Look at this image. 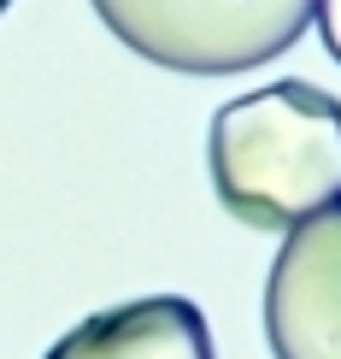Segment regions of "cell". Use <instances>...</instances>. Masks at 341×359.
<instances>
[{
  "instance_id": "5b68a950",
  "label": "cell",
  "mask_w": 341,
  "mask_h": 359,
  "mask_svg": "<svg viewBox=\"0 0 341 359\" xmlns=\"http://www.w3.org/2000/svg\"><path fill=\"white\" fill-rule=\"evenodd\" d=\"M312 24H318V36H323V48H330V59L341 65V0H318V6H312Z\"/></svg>"
},
{
  "instance_id": "8992f818",
  "label": "cell",
  "mask_w": 341,
  "mask_h": 359,
  "mask_svg": "<svg viewBox=\"0 0 341 359\" xmlns=\"http://www.w3.org/2000/svg\"><path fill=\"white\" fill-rule=\"evenodd\" d=\"M6 6H12V0H0V12H6Z\"/></svg>"
},
{
  "instance_id": "7a4b0ae2",
  "label": "cell",
  "mask_w": 341,
  "mask_h": 359,
  "mask_svg": "<svg viewBox=\"0 0 341 359\" xmlns=\"http://www.w3.org/2000/svg\"><path fill=\"white\" fill-rule=\"evenodd\" d=\"M136 59L183 77H235L288 53L318 0H88Z\"/></svg>"
},
{
  "instance_id": "3957f363",
  "label": "cell",
  "mask_w": 341,
  "mask_h": 359,
  "mask_svg": "<svg viewBox=\"0 0 341 359\" xmlns=\"http://www.w3.org/2000/svg\"><path fill=\"white\" fill-rule=\"evenodd\" d=\"M265 336L277 359H341V201L283 236L265 277Z\"/></svg>"
},
{
  "instance_id": "277c9868",
  "label": "cell",
  "mask_w": 341,
  "mask_h": 359,
  "mask_svg": "<svg viewBox=\"0 0 341 359\" xmlns=\"http://www.w3.org/2000/svg\"><path fill=\"white\" fill-rule=\"evenodd\" d=\"M48 359H218L200 306L183 294H141V301L88 312L48 348Z\"/></svg>"
},
{
  "instance_id": "6da1fadb",
  "label": "cell",
  "mask_w": 341,
  "mask_h": 359,
  "mask_svg": "<svg viewBox=\"0 0 341 359\" xmlns=\"http://www.w3.org/2000/svg\"><path fill=\"white\" fill-rule=\"evenodd\" d=\"M206 171L224 212L247 230H294L341 201V100L283 77L212 112Z\"/></svg>"
}]
</instances>
